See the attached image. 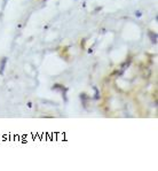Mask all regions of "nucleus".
I'll return each mask as SVG.
<instances>
[{
    "instance_id": "nucleus-1",
    "label": "nucleus",
    "mask_w": 158,
    "mask_h": 171,
    "mask_svg": "<svg viewBox=\"0 0 158 171\" xmlns=\"http://www.w3.org/2000/svg\"><path fill=\"white\" fill-rule=\"evenodd\" d=\"M6 63H7V58H2V59H1V62H0V75H2V74H4V70H5Z\"/></svg>"
},
{
    "instance_id": "nucleus-2",
    "label": "nucleus",
    "mask_w": 158,
    "mask_h": 171,
    "mask_svg": "<svg viewBox=\"0 0 158 171\" xmlns=\"http://www.w3.org/2000/svg\"><path fill=\"white\" fill-rule=\"evenodd\" d=\"M148 36H149V38H150L152 44H157V33L150 31V32H148Z\"/></svg>"
},
{
    "instance_id": "nucleus-3",
    "label": "nucleus",
    "mask_w": 158,
    "mask_h": 171,
    "mask_svg": "<svg viewBox=\"0 0 158 171\" xmlns=\"http://www.w3.org/2000/svg\"><path fill=\"white\" fill-rule=\"evenodd\" d=\"M135 15H136L138 17H140V16H141V12H136V13H135Z\"/></svg>"
},
{
    "instance_id": "nucleus-4",
    "label": "nucleus",
    "mask_w": 158,
    "mask_h": 171,
    "mask_svg": "<svg viewBox=\"0 0 158 171\" xmlns=\"http://www.w3.org/2000/svg\"><path fill=\"white\" fill-rule=\"evenodd\" d=\"M28 107H30V108H31V107H32V104H31V102H29V104H28Z\"/></svg>"
}]
</instances>
